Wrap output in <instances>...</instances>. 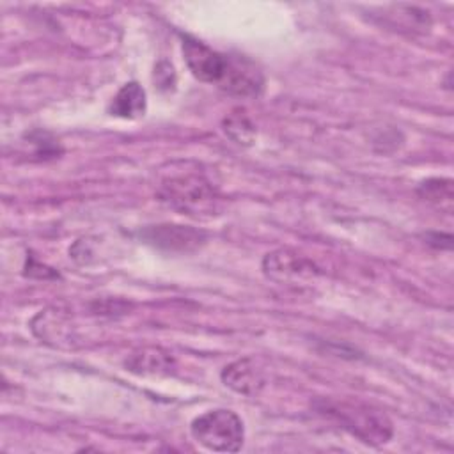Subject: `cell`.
I'll return each mask as SVG.
<instances>
[{"instance_id": "14", "label": "cell", "mask_w": 454, "mask_h": 454, "mask_svg": "<svg viewBox=\"0 0 454 454\" xmlns=\"http://www.w3.org/2000/svg\"><path fill=\"white\" fill-rule=\"evenodd\" d=\"M153 78H154V83L158 85L160 90H172L176 87V82H177L176 69L168 60H160L154 66Z\"/></svg>"}, {"instance_id": "3", "label": "cell", "mask_w": 454, "mask_h": 454, "mask_svg": "<svg viewBox=\"0 0 454 454\" xmlns=\"http://www.w3.org/2000/svg\"><path fill=\"white\" fill-rule=\"evenodd\" d=\"M158 195L163 202L176 207L183 215H197L209 209L215 202L211 181L200 170H183L165 177Z\"/></svg>"}, {"instance_id": "2", "label": "cell", "mask_w": 454, "mask_h": 454, "mask_svg": "<svg viewBox=\"0 0 454 454\" xmlns=\"http://www.w3.org/2000/svg\"><path fill=\"white\" fill-rule=\"evenodd\" d=\"M190 433L197 443L215 452H238L245 442L243 420L227 408H216L195 417Z\"/></svg>"}, {"instance_id": "12", "label": "cell", "mask_w": 454, "mask_h": 454, "mask_svg": "<svg viewBox=\"0 0 454 454\" xmlns=\"http://www.w3.org/2000/svg\"><path fill=\"white\" fill-rule=\"evenodd\" d=\"M223 131L225 135L234 140L239 145H252L255 142L257 137V129L254 126V122L245 115V112L241 110H234L231 112L225 119H223Z\"/></svg>"}, {"instance_id": "9", "label": "cell", "mask_w": 454, "mask_h": 454, "mask_svg": "<svg viewBox=\"0 0 454 454\" xmlns=\"http://www.w3.org/2000/svg\"><path fill=\"white\" fill-rule=\"evenodd\" d=\"M126 369L142 376H165L174 372L176 362L161 348H142L131 353L126 362Z\"/></svg>"}, {"instance_id": "1", "label": "cell", "mask_w": 454, "mask_h": 454, "mask_svg": "<svg viewBox=\"0 0 454 454\" xmlns=\"http://www.w3.org/2000/svg\"><path fill=\"white\" fill-rule=\"evenodd\" d=\"M314 410L339 424L344 431L367 445H383L394 436V426L388 415L360 401L323 397L314 401Z\"/></svg>"}, {"instance_id": "13", "label": "cell", "mask_w": 454, "mask_h": 454, "mask_svg": "<svg viewBox=\"0 0 454 454\" xmlns=\"http://www.w3.org/2000/svg\"><path fill=\"white\" fill-rule=\"evenodd\" d=\"M30 138V144L35 145V156L46 160V158H55L62 153L60 144L48 133L44 131H32L30 135H27Z\"/></svg>"}, {"instance_id": "7", "label": "cell", "mask_w": 454, "mask_h": 454, "mask_svg": "<svg viewBox=\"0 0 454 454\" xmlns=\"http://www.w3.org/2000/svg\"><path fill=\"white\" fill-rule=\"evenodd\" d=\"M262 270L268 278L277 282L303 280L317 275V268L310 261L289 250H277L268 254L262 261Z\"/></svg>"}, {"instance_id": "8", "label": "cell", "mask_w": 454, "mask_h": 454, "mask_svg": "<svg viewBox=\"0 0 454 454\" xmlns=\"http://www.w3.org/2000/svg\"><path fill=\"white\" fill-rule=\"evenodd\" d=\"M222 381L238 394L257 395L266 385V376L257 362L247 356L225 365L222 371Z\"/></svg>"}, {"instance_id": "11", "label": "cell", "mask_w": 454, "mask_h": 454, "mask_svg": "<svg viewBox=\"0 0 454 454\" xmlns=\"http://www.w3.org/2000/svg\"><path fill=\"white\" fill-rule=\"evenodd\" d=\"M417 195L442 213L450 215L454 211V186L449 177H427L420 181Z\"/></svg>"}, {"instance_id": "6", "label": "cell", "mask_w": 454, "mask_h": 454, "mask_svg": "<svg viewBox=\"0 0 454 454\" xmlns=\"http://www.w3.org/2000/svg\"><path fill=\"white\" fill-rule=\"evenodd\" d=\"M218 87L232 96L255 98L262 92L264 76L250 59L243 55H229L227 71Z\"/></svg>"}, {"instance_id": "4", "label": "cell", "mask_w": 454, "mask_h": 454, "mask_svg": "<svg viewBox=\"0 0 454 454\" xmlns=\"http://www.w3.org/2000/svg\"><path fill=\"white\" fill-rule=\"evenodd\" d=\"M138 236L147 245L170 254H190L199 250L207 241V234L204 231L177 223L151 225L142 229Z\"/></svg>"}, {"instance_id": "5", "label": "cell", "mask_w": 454, "mask_h": 454, "mask_svg": "<svg viewBox=\"0 0 454 454\" xmlns=\"http://www.w3.org/2000/svg\"><path fill=\"white\" fill-rule=\"evenodd\" d=\"M181 50L184 55V62L192 74L206 83L218 85L227 71L229 55H223L206 43L192 37L188 34H181Z\"/></svg>"}, {"instance_id": "15", "label": "cell", "mask_w": 454, "mask_h": 454, "mask_svg": "<svg viewBox=\"0 0 454 454\" xmlns=\"http://www.w3.org/2000/svg\"><path fill=\"white\" fill-rule=\"evenodd\" d=\"M424 241L438 250H450L452 247V236L449 232H436V231H429L426 234H422Z\"/></svg>"}, {"instance_id": "10", "label": "cell", "mask_w": 454, "mask_h": 454, "mask_svg": "<svg viewBox=\"0 0 454 454\" xmlns=\"http://www.w3.org/2000/svg\"><path fill=\"white\" fill-rule=\"evenodd\" d=\"M147 110V96L145 90L138 82H128L124 83L117 94L114 96L108 114L121 119H140L145 115Z\"/></svg>"}]
</instances>
